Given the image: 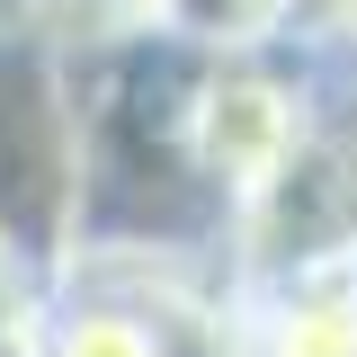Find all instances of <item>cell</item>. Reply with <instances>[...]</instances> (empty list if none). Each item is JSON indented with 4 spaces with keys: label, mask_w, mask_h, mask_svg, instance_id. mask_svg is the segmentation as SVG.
Instances as JSON below:
<instances>
[{
    "label": "cell",
    "mask_w": 357,
    "mask_h": 357,
    "mask_svg": "<svg viewBox=\"0 0 357 357\" xmlns=\"http://www.w3.org/2000/svg\"><path fill=\"white\" fill-rule=\"evenodd\" d=\"M72 134H81V259H188L223 268L215 178L197 170V81L206 54L143 36L107 54H63Z\"/></svg>",
    "instance_id": "obj_1"
},
{
    "label": "cell",
    "mask_w": 357,
    "mask_h": 357,
    "mask_svg": "<svg viewBox=\"0 0 357 357\" xmlns=\"http://www.w3.org/2000/svg\"><path fill=\"white\" fill-rule=\"evenodd\" d=\"M54 321H63V277L0 241V357H54Z\"/></svg>",
    "instance_id": "obj_8"
},
{
    "label": "cell",
    "mask_w": 357,
    "mask_h": 357,
    "mask_svg": "<svg viewBox=\"0 0 357 357\" xmlns=\"http://www.w3.org/2000/svg\"><path fill=\"white\" fill-rule=\"evenodd\" d=\"M349 63H357V54H349Z\"/></svg>",
    "instance_id": "obj_12"
},
{
    "label": "cell",
    "mask_w": 357,
    "mask_h": 357,
    "mask_svg": "<svg viewBox=\"0 0 357 357\" xmlns=\"http://www.w3.org/2000/svg\"><path fill=\"white\" fill-rule=\"evenodd\" d=\"M0 241L54 277H72V250H81L72 72L36 27H0Z\"/></svg>",
    "instance_id": "obj_2"
},
{
    "label": "cell",
    "mask_w": 357,
    "mask_h": 357,
    "mask_svg": "<svg viewBox=\"0 0 357 357\" xmlns=\"http://www.w3.org/2000/svg\"><path fill=\"white\" fill-rule=\"evenodd\" d=\"M312 107H321V54L286 45V54L206 63V81H197V170L215 178L223 215H241L286 170V152L304 143Z\"/></svg>",
    "instance_id": "obj_3"
},
{
    "label": "cell",
    "mask_w": 357,
    "mask_h": 357,
    "mask_svg": "<svg viewBox=\"0 0 357 357\" xmlns=\"http://www.w3.org/2000/svg\"><path fill=\"white\" fill-rule=\"evenodd\" d=\"M54 357H178V340L134 277L72 268L63 277V321H54Z\"/></svg>",
    "instance_id": "obj_5"
},
{
    "label": "cell",
    "mask_w": 357,
    "mask_h": 357,
    "mask_svg": "<svg viewBox=\"0 0 357 357\" xmlns=\"http://www.w3.org/2000/svg\"><path fill=\"white\" fill-rule=\"evenodd\" d=\"M152 36L206 63H241V54H286L295 36V0H161Z\"/></svg>",
    "instance_id": "obj_6"
},
{
    "label": "cell",
    "mask_w": 357,
    "mask_h": 357,
    "mask_svg": "<svg viewBox=\"0 0 357 357\" xmlns=\"http://www.w3.org/2000/svg\"><path fill=\"white\" fill-rule=\"evenodd\" d=\"M295 54H357V0H295Z\"/></svg>",
    "instance_id": "obj_9"
},
{
    "label": "cell",
    "mask_w": 357,
    "mask_h": 357,
    "mask_svg": "<svg viewBox=\"0 0 357 357\" xmlns=\"http://www.w3.org/2000/svg\"><path fill=\"white\" fill-rule=\"evenodd\" d=\"M161 18V0H27V27L54 54H107V45H143Z\"/></svg>",
    "instance_id": "obj_7"
},
{
    "label": "cell",
    "mask_w": 357,
    "mask_h": 357,
    "mask_svg": "<svg viewBox=\"0 0 357 357\" xmlns=\"http://www.w3.org/2000/svg\"><path fill=\"white\" fill-rule=\"evenodd\" d=\"M349 277H357V259H349Z\"/></svg>",
    "instance_id": "obj_11"
},
{
    "label": "cell",
    "mask_w": 357,
    "mask_h": 357,
    "mask_svg": "<svg viewBox=\"0 0 357 357\" xmlns=\"http://www.w3.org/2000/svg\"><path fill=\"white\" fill-rule=\"evenodd\" d=\"M241 304V349L250 357H357V277H295L268 295H232Z\"/></svg>",
    "instance_id": "obj_4"
},
{
    "label": "cell",
    "mask_w": 357,
    "mask_h": 357,
    "mask_svg": "<svg viewBox=\"0 0 357 357\" xmlns=\"http://www.w3.org/2000/svg\"><path fill=\"white\" fill-rule=\"evenodd\" d=\"M0 27H27V0H0Z\"/></svg>",
    "instance_id": "obj_10"
}]
</instances>
